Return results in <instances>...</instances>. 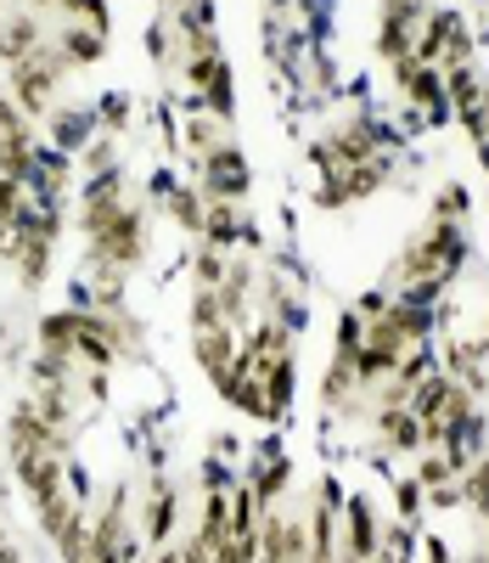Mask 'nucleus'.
Wrapping results in <instances>:
<instances>
[{
    "instance_id": "f03ea898",
    "label": "nucleus",
    "mask_w": 489,
    "mask_h": 563,
    "mask_svg": "<svg viewBox=\"0 0 489 563\" xmlns=\"http://www.w3.org/2000/svg\"><path fill=\"white\" fill-rule=\"evenodd\" d=\"M180 512H186V479H175L169 467L146 474V485H141V496H135V530H141L146 552L169 547V541L180 536Z\"/></svg>"
},
{
    "instance_id": "6ab92c4d",
    "label": "nucleus",
    "mask_w": 489,
    "mask_h": 563,
    "mask_svg": "<svg viewBox=\"0 0 489 563\" xmlns=\"http://www.w3.org/2000/svg\"><path fill=\"white\" fill-rule=\"evenodd\" d=\"M433 220L438 225H462L467 220V186H438V198H433Z\"/></svg>"
},
{
    "instance_id": "dca6fc26",
    "label": "nucleus",
    "mask_w": 489,
    "mask_h": 563,
    "mask_svg": "<svg viewBox=\"0 0 489 563\" xmlns=\"http://www.w3.org/2000/svg\"><path fill=\"white\" fill-rule=\"evenodd\" d=\"M90 113H96V130H102V135H119V141H124V130H130V119H135V102L124 97V90H108V97L96 102Z\"/></svg>"
},
{
    "instance_id": "20e7f679",
    "label": "nucleus",
    "mask_w": 489,
    "mask_h": 563,
    "mask_svg": "<svg viewBox=\"0 0 489 563\" xmlns=\"http://www.w3.org/2000/svg\"><path fill=\"white\" fill-rule=\"evenodd\" d=\"M377 547H382V512L366 490H349L344 519H337V552H344V563H371Z\"/></svg>"
},
{
    "instance_id": "a211bd4d",
    "label": "nucleus",
    "mask_w": 489,
    "mask_h": 563,
    "mask_svg": "<svg viewBox=\"0 0 489 563\" xmlns=\"http://www.w3.org/2000/svg\"><path fill=\"white\" fill-rule=\"evenodd\" d=\"M462 496H467V507H478V501H489V451H478L467 467H462Z\"/></svg>"
},
{
    "instance_id": "4be33fe9",
    "label": "nucleus",
    "mask_w": 489,
    "mask_h": 563,
    "mask_svg": "<svg viewBox=\"0 0 489 563\" xmlns=\"http://www.w3.org/2000/svg\"><path fill=\"white\" fill-rule=\"evenodd\" d=\"M422 552H427V563H456V558H451V547L438 541V536H427V541H422Z\"/></svg>"
},
{
    "instance_id": "39448f33",
    "label": "nucleus",
    "mask_w": 489,
    "mask_h": 563,
    "mask_svg": "<svg viewBox=\"0 0 489 563\" xmlns=\"http://www.w3.org/2000/svg\"><path fill=\"white\" fill-rule=\"evenodd\" d=\"M191 180H198L209 198L242 203V198H248V186H254V169H248V153H242L236 141H231V147H220V153H209V158L191 164Z\"/></svg>"
},
{
    "instance_id": "7ed1b4c3",
    "label": "nucleus",
    "mask_w": 489,
    "mask_h": 563,
    "mask_svg": "<svg viewBox=\"0 0 489 563\" xmlns=\"http://www.w3.org/2000/svg\"><path fill=\"white\" fill-rule=\"evenodd\" d=\"M85 260L135 271V265L146 260V209H141V203H124L102 231H90V238H85Z\"/></svg>"
},
{
    "instance_id": "ddd939ff",
    "label": "nucleus",
    "mask_w": 489,
    "mask_h": 563,
    "mask_svg": "<svg viewBox=\"0 0 489 563\" xmlns=\"http://www.w3.org/2000/svg\"><path fill=\"white\" fill-rule=\"evenodd\" d=\"M169 220L186 231V238H203V214H209V192L198 180H175V192H169Z\"/></svg>"
},
{
    "instance_id": "9d476101",
    "label": "nucleus",
    "mask_w": 489,
    "mask_h": 563,
    "mask_svg": "<svg viewBox=\"0 0 489 563\" xmlns=\"http://www.w3.org/2000/svg\"><path fill=\"white\" fill-rule=\"evenodd\" d=\"M236 344H242L236 327H203V333H191V355H198V366L209 372V384L236 366Z\"/></svg>"
},
{
    "instance_id": "4468645a",
    "label": "nucleus",
    "mask_w": 489,
    "mask_h": 563,
    "mask_svg": "<svg viewBox=\"0 0 489 563\" xmlns=\"http://www.w3.org/2000/svg\"><path fill=\"white\" fill-rule=\"evenodd\" d=\"M52 249H57V243L23 238V249H18V260H12V276H18V288H23V294H34L40 282L52 276Z\"/></svg>"
},
{
    "instance_id": "5701e85b",
    "label": "nucleus",
    "mask_w": 489,
    "mask_h": 563,
    "mask_svg": "<svg viewBox=\"0 0 489 563\" xmlns=\"http://www.w3.org/2000/svg\"><path fill=\"white\" fill-rule=\"evenodd\" d=\"M180 7H191V0H158V12H180Z\"/></svg>"
},
{
    "instance_id": "2eb2a0df",
    "label": "nucleus",
    "mask_w": 489,
    "mask_h": 563,
    "mask_svg": "<svg viewBox=\"0 0 489 563\" xmlns=\"http://www.w3.org/2000/svg\"><path fill=\"white\" fill-rule=\"evenodd\" d=\"M12 147H40V135H34V124L18 113V102L0 90V153H12Z\"/></svg>"
},
{
    "instance_id": "9b49d317",
    "label": "nucleus",
    "mask_w": 489,
    "mask_h": 563,
    "mask_svg": "<svg viewBox=\"0 0 489 563\" xmlns=\"http://www.w3.org/2000/svg\"><path fill=\"white\" fill-rule=\"evenodd\" d=\"M34 344H40L45 355H68V361H74V344H79V310H74V305L45 310L40 327H34Z\"/></svg>"
},
{
    "instance_id": "b1692460",
    "label": "nucleus",
    "mask_w": 489,
    "mask_h": 563,
    "mask_svg": "<svg viewBox=\"0 0 489 563\" xmlns=\"http://www.w3.org/2000/svg\"><path fill=\"white\" fill-rule=\"evenodd\" d=\"M0 12H7V0H0Z\"/></svg>"
},
{
    "instance_id": "1a4fd4ad",
    "label": "nucleus",
    "mask_w": 489,
    "mask_h": 563,
    "mask_svg": "<svg viewBox=\"0 0 489 563\" xmlns=\"http://www.w3.org/2000/svg\"><path fill=\"white\" fill-rule=\"evenodd\" d=\"M45 45V18L40 12H0V68H18L29 63L34 52Z\"/></svg>"
},
{
    "instance_id": "aec40b11",
    "label": "nucleus",
    "mask_w": 489,
    "mask_h": 563,
    "mask_svg": "<svg viewBox=\"0 0 489 563\" xmlns=\"http://www.w3.org/2000/svg\"><path fill=\"white\" fill-rule=\"evenodd\" d=\"M394 519H400V525H416V519H422V485H416V479H400V485H394Z\"/></svg>"
},
{
    "instance_id": "f257e3e1",
    "label": "nucleus",
    "mask_w": 489,
    "mask_h": 563,
    "mask_svg": "<svg viewBox=\"0 0 489 563\" xmlns=\"http://www.w3.org/2000/svg\"><path fill=\"white\" fill-rule=\"evenodd\" d=\"M467 265V231L462 225H427L422 238H411L394 260V271H388V288H411V282H451L462 276Z\"/></svg>"
},
{
    "instance_id": "423d86ee",
    "label": "nucleus",
    "mask_w": 489,
    "mask_h": 563,
    "mask_svg": "<svg viewBox=\"0 0 489 563\" xmlns=\"http://www.w3.org/2000/svg\"><path fill=\"white\" fill-rule=\"evenodd\" d=\"M366 422H371L377 456H416L422 451V417L411 406H377V411H366Z\"/></svg>"
},
{
    "instance_id": "0eeeda50",
    "label": "nucleus",
    "mask_w": 489,
    "mask_h": 563,
    "mask_svg": "<svg viewBox=\"0 0 489 563\" xmlns=\"http://www.w3.org/2000/svg\"><path fill=\"white\" fill-rule=\"evenodd\" d=\"M236 474L254 485V496H259L265 507H276V501H287V490H292V456L265 440V445H254V456L242 462Z\"/></svg>"
},
{
    "instance_id": "6e6552de",
    "label": "nucleus",
    "mask_w": 489,
    "mask_h": 563,
    "mask_svg": "<svg viewBox=\"0 0 489 563\" xmlns=\"http://www.w3.org/2000/svg\"><path fill=\"white\" fill-rule=\"evenodd\" d=\"M40 124H45V147H57V153H68V158H79V153L90 147V135H96L90 102H57Z\"/></svg>"
},
{
    "instance_id": "f3484780",
    "label": "nucleus",
    "mask_w": 489,
    "mask_h": 563,
    "mask_svg": "<svg viewBox=\"0 0 489 563\" xmlns=\"http://www.w3.org/2000/svg\"><path fill=\"white\" fill-rule=\"evenodd\" d=\"M366 344V316L349 305L344 316H337V333H332V355H355Z\"/></svg>"
},
{
    "instance_id": "f8f14e48",
    "label": "nucleus",
    "mask_w": 489,
    "mask_h": 563,
    "mask_svg": "<svg viewBox=\"0 0 489 563\" xmlns=\"http://www.w3.org/2000/svg\"><path fill=\"white\" fill-rule=\"evenodd\" d=\"M52 40H57V52L68 57V68H96V63L108 57V34H96L85 23H63Z\"/></svg>"
},
{
    "instance_id": "412c9836",
    "label": "nucleus",
    "mask_w": 489,
    "mask_h": 563,
    "mask_svg": "<svg viewBox=\"0 0 489 563\" xmlns=\"http://www.w3.org/2000/svg\"><path fill=\"white\" fill-rule=\"evenodd\" d=\"M23 203H29V192H23L18 180H7V175H0V225H12Z\"/></svg>"
}]
</instances>
